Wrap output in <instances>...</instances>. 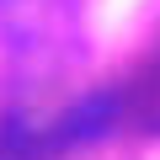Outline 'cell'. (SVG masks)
Here are the masks:
<instances>
[{
    "label": "cell",
    "mask_w": 160,
    "mask_h": 160,
    "mask_svg": "<svg viewBox=\"0 0 160 160\" xmlns=\"http://www.w3.org/2000/svg\"><path fill=\"white\" fill-rule=\"evenodd\" d=\"M0 160H43V133L27 123H0Z\"/></svg>",
    "instance_id": "2"
},
{
    "label": "cell",
    "mask_w": 160,
    "mask_h": 160,
    "mask_svg": "<svg viewBox=\"0 0 160 160\" xmlns=\"http://www.w3.org/2000/svg\"><path fill=\"white\" fill-rule=\"evenodd\" d=\"M112 112H118V102H112V96H91V102L69 107L53 128H43V155H59V149H75V144L102 139V133H107V123H112Z\"/></svg>",
    "instance_id": "1"
}]
</instances>
